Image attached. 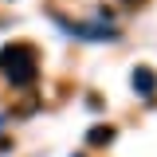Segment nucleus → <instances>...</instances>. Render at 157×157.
Returning <instances> with one entry per match:
<instances>
[{
    "instance_id": "nucleus-3",
    "label": "nucleus",
    "mask_w": 157,
    "mask_h": 157,
    "mask_svg": "<svg viewBox=\"0 0 157 157\" xmlns=\"http://www.w3.org/2000/svg\"><path fill=\"white\" fill-rule=\"evenodd\" d=\"M86 141H90V145H110V141H114V130H110V126H94V130L86 134Z\"/></svg>"
},
{
    "instance_id": "nucleus-1",
    "label": "nucleus",
    "mask_w": 157,
    "mask_h": 157,
    "mask_svg": "<svg viewBox=\"0 0 157 157\" xmlns=\"http://www.w3.org/2000/svg\"><path fill=\"white\" fill-rule=\"evenodd\" d=\"M0 71H4L8 82L28 86L39 71V51L32 43H8V47H0Z\"/></svg>"
},
{
    "instance_id": "nucleus-2",
    "label": "nucleus",
    "mask_w": 157,
    "mask_h": 157,
    "mask_svg": "<svg viewBox=\"0 0 157 157\" xmlns=\"http://www.w3.org/2000/svg\"><path fill=\"white\" fill-rule=\"evenodd\" d=\"M134 90H137V94H145V98L157 94V75L149 71V67H137V71H134Z\"/></svg>"
},
{
    "instance_id": "nucleus-4",
    "label": "nucleus",
    "mask_w": 157,
    "mask_h": 157,
    "mask_svg": "<svg viewBox=\"0 0 157 157\" xmlns=\"http://www.w3.org/2000/svg\"><path fill=\"white\" fill-rule=\"evenodd\" d=\"M126 4H141V0H126Z\"/></svg>"
}]
</instances>
